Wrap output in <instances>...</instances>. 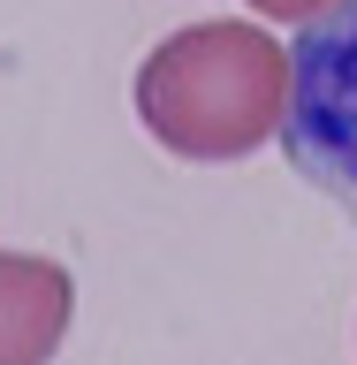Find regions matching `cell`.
<instances>
[{"instance_id":"obj_1","label":"cell","mask_w":357,"mask_h":365,"mask_svg":"<svg viewBox=\"0 0 357 365\" xmlns=\"http://www.w3.org/2000/svg\"><path fill=\"white\" fill-rule=\"evenodd\" d=\"M137 122L182 160H244L289 122V46L267 23H190L137 68Z\"/></svg>"},{"instance_id":"obj_2","label":"cell","mask_w":357,"mask_h":365,"mask_svg":"<svg viewBox=\"0 0 357 365\" xmlns=\"http://www.w3.org/2000/svg\"><path fill=\"white\" fill-rule=\"evenodd\" d=\"M281 153L319 198L357 221V0L296 23L289 38V122Z\"/></svg>"},{"instance_id":"obj_3","label":"cell","mask_w":357,"mask_h":365,"mask_svg":"<svg viewBox=\"0 0 357 365\" xmlns=\"http://www.w3.org/2000/svg\"><path fill=\"white\" fill-rule=\"evenodd\" d=\"M76 312V282L61 259L0 251V365H53Z\"/></svg>"},{"instance_id":"obj_4","label":"cell","mask_w":357,"mask_h":365,"mask_svg":"<svg viewBox=\"0 0 357 365\" xmlns=\"http://www.w3.org/2000/svg\"><path fill=\"white\" fill-rule=\"evenodd\" d=\"M251 8H259L267 23H312V16H327L335 0H251Z\"/></svg>"}]
</instances>
